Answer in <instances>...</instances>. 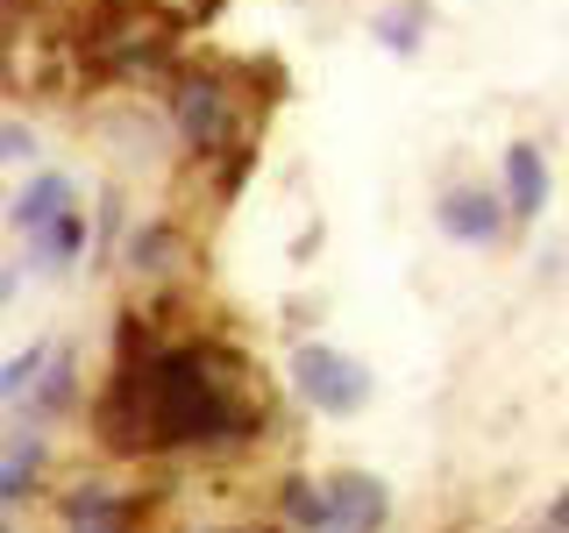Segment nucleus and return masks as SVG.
Instances as JSON below:
<instances>
[{
	"mask_svg": "<svg viewBox=\"0 0 569 533\" xmlns=\"http://www.w3.org/2000/svg\"><path fill=\"white\" fill-rule=\"evenodd\" d=\"M263 413L242 399V363L213 342H157L121 355L93 405V441L107 455H186L242 449Z\"/></svg>",
	"mask_w": 569,
	"mask_h": 533,
	"instance_id": "f257e3e1",
	"label": "nucleus"
},
{
	"mask_svg": "<svg viewBox=\"0 0 569 533\" xmlns=\"http://www.w3.org/2000/svg\"><path fill=\"white\" fill-rule=\"evenodd\" d=\"M292 391L313 405V413L349 420V413L370 405V370L356 363V355H342L335 342H299L292 349Z\"/></svg>",
	"mask_w": 569,
	"mask_h": 533,
	"instance_id": "f03ea898",
	"label": "nucleus"
},
{
	"mask_svg": "<svg viewBox=\"0 0 569 533\" xmlns=\"http://www.w3.org/2000/svg\"><path fill=\"white\" fill-rule=\"evenodd\" d=\"M171 129L192 157H221L236 129V86L213 71H178L171 79Z\"/></svg>",
	"mask_w": 569,
	"mask_h": 533,
	"instance_id": "7ed1b4c3",
	"label": "nucleus"
},
{
	"mask_svg": "<svg viewBox=\"0 0 569 533\" xmlns=\"http://www.w3.org/2000/svg\"><path fill=\"white\" fill-rule=\"evenodd\" d=\"M506 221H512V207H506V192H491V185H449L435 200V228L462 249H491L506 235Z\"/></svg>",
	"mask_w": 569,
	"mask_h": 533,
	"instance_id": "20e7f679",
	"label": "nucleus"
},
{
	"mask_svg": "<svg viewBox=\"0 0 569 533\" xmlns=\"http://www.w3.org/2000/svg\"><path fill=\"white\" fill-rule=\"evenodd\" d=\"M498 192H506L512 221H541L548 200H556V171H548L541 142H506V157H498Z\"/></svg>",
	"mask_w": 569,
	"mask_h": 533,
	"instance_id": "39448f33",
	"label": "nucleus"
},
{
	"mask_svg": "<svg viewBox=\"0 0 569 533\" xmlns=\"http://www.w3.org/2000/svg\"><path fill=\"white\" fill-rule=\"evenodd\" d=\"M391 520V491H385V476H370V470H342L328 484V526L320 533H385Z\"/></svg>",
	"mask_w": 569,
	"mask_h": 533,
	"instance_id": "423d86ee",
	"label": "nucleus"
},
{
	"mask_svg": "<svg viewBox=\"0 0 569 533\" xmlns=\"http://www.w3.org/2000/svg\"><path fill=\"white\" fill-rule=\"evenodd\" d=\"M71 207H79V185H71V171H58V164H50V171H36L29 185L8 200V228L29 242L36 228H50V221H58V213H71Z\"/></svg>",
	"mask_w": 569,
	"mask_h": 533,
	"instance_id": "0eeeda50",
	"label": "nucleus"
},
{
	"mask_svg": "<svg viewBox=\"0 0 569 533\" xmlns=\"http://www.w3.org/2000/svg\"><path fill=\"white\" fill-rule=\"evenodd\" d=\"M427 29H435V8H427V0H378V8H370V43L391 50V58H420Z\"/></svg>",
	"mask_w": 569,
	"mask_h": 533,
	"instance_id": "6e6552de",
	"label": "nucleus"
},
{
	"mask_svg": "<svg viewBox=\"0 0 569 533\" xmlns=\"http://www.w3.org/2000/svg\"><path fill=\"white\" fill-rule=\"evenodd\" d=\"M43 462H50V441L36 434V426H14V434H8V455H0V505H8V512L36 491Z\"/></svg>",
	"mask_w": 569,
	"mask_h": 533,
	"instance_id": "1a4fd4ad",
	"label": "nucleus"
},
{
	"mask_svg": "<svg viewBox=\"0 0 569 533\" xmlns=\"http://www.w3.org/2000/svg\"><path fill=\"white\" fill-rule=\"evenodd\" d=\"M29 257H36V271H71V263L86 257V207H71L50 228H36V235H29Z\"/></svg>",
	"mask_w": 569,
	"mask_h": 533,
	"instance_id": "9d476101",
	"label": "nucleus"
},
{
	"mask_svg": "<svg viewBox=\"0 0 569 533\" xmlns=\"http://www.w3.org/2000/svg\"><path fill=\"white\" fill-rule=\"evenodd\" d=\"M71 391H79V384H71V349H64V342H50V363L36 370V391L22 399V413L50 420V413H64V405H71Z\"/></svg>",
	"mask_w": 569,
	"mask_h": 533,
	"instance_id": "9b49d317",
	"label": "nucleus"
},
{
	"mask_svg": "<svg viewBox=\"0 0 569 533\" xmlns=\"http://www.w3.org/2000/svg\"><path fill=\"white\" fill-rule=\"evenodd\" d=\"M278 520H284V526H299V533H320V526H328V484L284 476V484H278Z\"/></svg>",
	"mask_w": 569,
	"mask_h": 533,
	"instance_id": "f8f14e48",
	"label": "nucleus"
},
{
	"mask_svg": "<svg viewBox=\"0 0 569 533\" xmlns=\"http://www.w3.org/2000/svg\"><path fill=\"white\" fill-rule=\"evenodd\" d=\"M50 363V342H29L22 355H8V370H0V405H14L22 413V399L36 391V370Z\"/></svg>",
	"mask_w": 569,
	"mask_h": 533,
	"instance_id": "ddd939ff",
	"label": "nucleus"
},
{
	"mask_svg": "<svg viewBox=\"0 0 569 533\" xmlns=\"http://www.w3.org/2000/svg\"><path fill=\"white\" fill-rule=\"evenodd\" d=\"M129 263H136L142 278L171 271V263H178V235H171V228H142V235H136V249H129Z\"/></svg>",
	"mask_w": 569,
	"mask_h": 533,
	"instance_id": "4468645a",
	"label": "nucleus"
},
{
	"mask_svg": "<svg viewBox=\"0 0 569 533\" xmlns=\"http://www.w3.org/2000/svg\"><path fill=\"white\" fill-rule=\"evenodd\" d=\"M107 505H121V497H114V491H107V484H71V491L58 497V512H64V526H71V520H86V512H107Z\"/></svg>",
	"mask_w": 569,
	"mask_h": 533,
	"instance_id": "2eb2a0df",
	"label": "nucleus"
},
{
	"mask_svg": "<svg viewBox=\"0 0 569 533\" xmlns=\"http://www.w3.org/2000/svg\"><path fill=\"white\" fill-rule=\"evenodd\" d=\"M129 520H136V497H121V505H107V512L71 520V533H129Z\"/></svg>",
	"mask_w": 569,
	"mask_h": 533,
	"instance_id": "dca6fc26",
	"label": "nucleus"
},
{
	"mask_svg": "<svg viewBox=\"0 0 569 533\" xmlns=\"http://www.w3.org/2000/svg\"><path fill=\"white\" fill-rule=\"evenodd\" d=\"M0 157H8V164H36V129L29 121H0Z\"/></svg>",
	"mask_w": 569,
	"mask_h": 533,
	"instance_id": "f3484780",
	"label": "nucleus"
},
{
	"mask_svg": "<svg viewBox=\"0 0 569 533\" xmlns=\"http://www.w3.org/2000/svg\"><path fill=\"white\" fill-rule=\"evenodd\" d=\"M548 526H556V533H569V491L556 497V505H548Z\"/></svg>",
	"mask_w": 569,
	"mask_h": 533,
	"instance_id": "a211bd4d",
	"label": "nucleus"
},
{
	"mask_svg": "<svg viewBox=\"0 0 569 533\" xmlns=\"http://www.w3.org/2000/svg\"><path fill=\"white\" fill-rule=\"evenodd\" d=\"M221 14V0H192V22H213Z\"/></svg>",
	"mask_w": 569,
	"mask_h": 533,
	"instance_id": "6ab92c4d",
	"label": "nucleus"
},
{
	"mask_svg": "<svg viewBox=\"0 0 569 533\" xmlns=\"http://www.w3.org/2000/svg\"><path fill=\"white\" fill-rule=\"evenodd\" d=\"M292 8H313V0H292Z\"/></svg>",
	"mask_w": 569,
	"mask_h": 533,
	"instance_id": "aec40b11",
	"label": "nucleus"
},
{
	"mask_svg": "<svg viewBox=\"0 0 569 533\" xmlns=\"http://www.w3.org/2000/svg\"><path fill=\"white\" fill-rule=\"evenodd\" d=\"M548 533H556V526H548Z\"/></svg>",
	"mask_w": 569,
	"mask_h": 533,
	"instance_id": "412c9836",
	"label": "nucleus"
}]
</instances>
